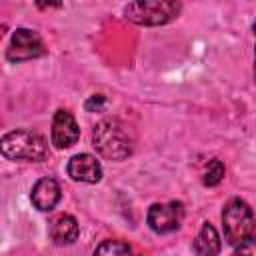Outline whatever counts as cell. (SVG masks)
<instances>
[{
	"instance_id": "6da1fadb",
	"label": "cell",
	"mask_w": 256,
	"mask_h": 256,
	"mask_svg": "<svg viewBox=\"0 0 256 256\" xmlns=\"http://www.w3.org/2000/svg\"><path fill=\"white\" fill-rule=\"evenodd\" d=\"M94 148L108 160H124L132 154V140L116 118H106L94 126Z\"/></svg>"
},
{
	"instance_id": "7a4b0ae2",
	"label": "cell",
	"mask_w": 256,
	"mask_h": 256,
	"mask_svg": "<svg viewBox=\"0 0 256 256\" xmlns=\"http://www.w3.org/2000/svg\"><path fill=\"white\" fill-rule=\"evenodd\" d=\"M0 150L10 160L40 162L48 156V144L44 136L32 130H14L2 136Z\"/></svg>"
},
{
	"instance_id": "3957f363",
	"label": "cell",
	"mask_w": 256,
	"mask_h": 256,
	"mask_svg": "<svg viewBox=\"0 0 256 256\" xmlns=\"http://www.w3.org/2000/svg\"><path fill=\"white\" fill-rule=\"evenodd\" d=\"M222 226H224V238L228 244L232 246L242 244L254 234L256 220H254L252 208L240 198L230 200L222 210Z\"/></svg>"
},
{
	"instance_id": "277c9868",
	"label": "cell",
	"mask_w": 256,
	"mask_h": 256,
	"mask_svg": "<svg viewBox=\"0 0 256 256\" xmlns=\"http://www.w3.org/2000/svg\"><path fill=\"white\" fill-rule=\"evenodd\" d=\"M182 6L180 2H166V0H154V2H130L124 6V16L140 26H158L174 20L180 14Z\"/></svg>"
},
{
	"instance_id": "5b68a950",
	"label": "cell",
	"mask_w": 256,
	"mask_h": 256,
	"mask_svg": "<svg viewBox=\"0 0 256 256\" xmlns=\"http://www.w3.org/2000/svg\"><path fill=\"white\" fill-rule=\"evenodd\" d=\"M184 220V206L182 202H166V204H152L146 214L148 226L158 234H168L178 230Z\"/></svg>"
},
{
	"instance_id": "8992f818",
	"label": "cell",
	"mask_w": 256,
	"mask_h": 256,
	"mask_svg": "<svg viewBox=\"0 0 256 256\" xmlns=\"http://www.w3.org/2000/svg\"><path fill=\"white\" fill-rule=\"evenodd\" d=\"M44 54H46V48H44L40 36L34 30H28V28H18L12 34L10 48L6 52L8 60H12V62L32 60V58H38V56H44Z\"/></svg>"
},
{
	"instance_id": "52a82bcc",
	"label": "cell",
	"mask_w": 256,
	"mask_h": 256,
	"mask_svg": "<svg viewBox=\"0 0 256 256\" xmlns=\"http://www.w3.org/2000/svg\"><path fill=\"white\" fill-rule=\"evenodd\" d=\"M78 136H80V128L74 116L68 110H58L52 122V144L56 148H70L72 144H76Z\"/></svg>"
},
{
	"instance_id": "ba28073f",
	"label": "cell",
	"mask_w": 256,
	"mask_h": 256,
	"mask_svg": "<svg viewBox=\"0 0 256 256\" xmlns=\"http://www.w3.org/2000/svg\"><path fill=\"white\" fill-rule=\"evenodd\" d=\"M68 176L76 182L96 184L102 178V166L92 154H76L68 162Z\"/></svg>"
},
{
	"instance_id": "9c48e42d",
	"label": "cell",
	"mask_w": 256,
	"mask_h": 256,
	"mask_svg": "<svg viewBox=\"0 0 256 256\" xmlns=\"http://www.w3.org/2000/svg\"><path fill=\"white\" fill-rule=\"evenodd\" d=\"M32 204L40 212H50L60 200V186L54 178H40L32 188Z\"/></svg>"
},
{
	"instance_id": "30bf717a",
	"label": "cell",
	"mask_w": 256,
	"mask_h": 256,
	"mask_svg": "<svg viewBox=\"0 0 256 256\" xmlns=\"http://www.w3.org/2000/svg\"><path fill=\"white\" fill-rule=\"evenodd\" d=\"M48 232H50V238H52L54 244L66 246V244H72L78 238V222L70 214H60L50 222Z\"/></svg>"
},
{
	"instance_id": "8fae6325",
	"label": "cell",
	"mask_w": 256,
	"mask_h": 256,
	"mask_svg": "<svg viewBox=\"0 0 256 256\" xmlns=\"http://www.w3.org/2000/svg\"><path fill=\"white\" fill-rule=\"evenodd\" d=\"M194 252L198 256H218L220 236H218V232L212 224H208V222L202 224V230L194 240Z\"/></svg>"
},
{
	"instance_id": "7c38bea8",
	"label": "cell",
	"mask_w": 256,
	"mask_h": 256,
	"mask_svg": "<svg viewBox=\"0 0 256 256\" xmlns=\"http://www.w3.org/2000/svg\"><path fill=\"white\" fill-rule=\"evenodd\" d=\"M94 256H132V250L122 240H104L96 248Z\"/></svg>"
},
{
	"instance_id": "4fadbf2b",
	"label": "cell",
	"mask_w": 256,
	"mask_h": 256,
	"mask_svg": "<svg viewBox=\"0 0 256 256\" xmlns=\"http://www.w3.org/2000/svg\"><path fill=\"white\" fill-rule=\"evenodd\" d=\"M224 178V164L220 160H212L204 172V184L206 186H216Z\"/></svg>"
},
{
	"instance_id": "5bb4252c",
	"label": "cell",
	"mask_w": 256,
	"mask_h": 256,
	"mask_svg": "<svg viewBox=\"0 0 256 256\" xmlns=\"http://www.w3.org/2000/svg\"><path fill=\"white\" fill-rule=\"evenodd\" d=\"M232 256H256V238L250 236L248 240H244L242 244H238Z\"/></svg>"
},
{
	"instance_id": "9a60e30c",
	"label": "cell",
	"mask_w": 256,
	"mask_h": 256,
	"mask_svg": "<svg viewBox=\"0 0 256 256\" xmlns=\"http://www.w3.org/2000/svg\"><path fill=\"white\" fill-rule=\"evenodd\" d=\"M104 104H106V98H104V96H100V94H96V96H90V98L86 100L84 108H86L88 112H96V110H102V108H104Z\"/></svg>"
},
{
	"instance_id": "2e32d148",
	"label": "cell",
	"mask_w": 256,
	"mask_h": 256,
	"mask_svg": "<svg viewBox=\"0 0 256 256\" xmlns=\"http://www.w3.org/2000/svg\"><path fill=\"white\" fill-rule=\"evenodd\" d=\"M254 76H256V52H254Z\"/></svg>"
},
{
	"instance_id": "e0dca14e",
	"label": "cell",
	"mask_w": 256,
	"mask_h": 256,
	"mask_svg": "<svg viewBox=\"0 0 256 256\" xmlns=\"http://www.w3.org/2000/svg\"><path fill=\"white\" fill-rule=\"evenodd\" d=\"M254 34H256V22H254Z\"/></svg>"
}]
</instances>
